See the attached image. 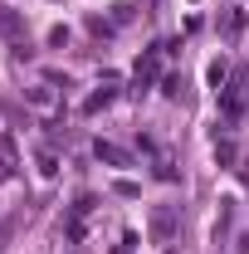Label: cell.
<instances>
[{"label":"cell","instance_id":"obj_2","mask_svg":"<svg viewBox=\"0 0 249 254\" xmlns=\"http://www.w3.org/2000/svg\"><path fill=\"white\" fill-rule=\"evenodd\" d=\"M0 34H5V39H15V44L25 39V20H20V10L0 5Z\"/></svg>","mask_w":249,"mask_h":254},{"label":"cell","instance_id":"obj_4","mask_svg":"<svg viewBox=\"0 0 249 254\" xmlns=\"http://www.w3.org/2000/svg\"><path fill=\"white\" fill-rule=\"evenodd\" d=\"M220 34H225V39H240V34H245V10H225Z\"/></svg>","mask_w":249,"mask_h":254},{"label":"cell","instance_id":"obj_5","mask_svg":"<svg viewBox=\"0 0 249 254\" xmlns=\"http://www.w3.org/2000/svg\"><path fill=\"white\" fill-rule=\"evenodd\" d=\"M15 176V152H10V142L0 137V181H10Z\"/></svg>","mask_w":249,"mask_h":254},{"label":"cell","instance_id":"obj_1","mask_svg":"<svg viewBox=\"0 0 249 254\" xmlns=\"http://www.w3.org/2000/svg\"><path fill=\"white\" fill-rule=\"evenodd\" d=\"M171 235H176V210L171 205H156L152 210V240L156 245H171Z\"/></svg>","mask_w":249,"mask_h":254},{"label":"cell","instance_id":"obj_3","mask_svg":"<svg viewBox=\"0 0 249 254\" xmlns=\"http://www.w3.org/2000/svg\"><path fill=\"white\" fill-rule=\"evenodd\" d=\"M98 161H108V166H132V152H123L118 142H98Z\"/></svg>","mask_w":249,"mask_h":254},{"label":"cell","instance_id":"obj_6","mask_svg":"<svg viewBox=\"0 0 249 254\" xmlns=\"http://www.w3.org/2000/svg\"><path fill=\"white\" fill-rule=\"evenodd\" d=\"M225 73H230V68H225V59H220V64H210V83H215V88L225 83Z\"/></svg>","mask_w":249,"mask_h":254},{"label":"cell","instance_id":"obj_7","mask_svg":"<svg viewBox=\"0 0 249 254\" xmlns=\"http://www.w3.org/2000/svg\"><path fill=\"white\" fill-rule=\"evenodd\" d=\"M166 254H176V250H166Z\"/></svg>","mask_w":249,"mask_h":254}]
</instances>
